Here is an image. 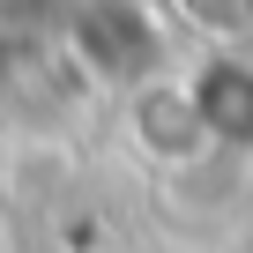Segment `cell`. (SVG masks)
<instances>
[{"label": "cell", "mask_w": 253, "mask_h": 253, "mask_svg": "<svg viewBox=\"0 0 253 253\" xmlns=\"http://www.w3.org/2000/svg\"><path fill=\"white\" fill-rule=\"evenodd\" d=\"M60 45H67V67L104 89H142V82L171 75V60H164L171 38H164L157 0H75L60 23Z\"/></svg>", "instance_id": "cell-1"}, {"label": "cell", "mask_w": 253, "mask_h": 253, "mask_svg": "<svg viewBox=\"0 0 253 253\" xmlns=\"http://www.w3.org/2000/svg\"><path fill=\"white\" fill-rule=\"evenodd\" d=\"M126 134H134L142 157H157V164H171V171H186L194 157L216 149V142H209V119H201V104H194V89H186V75H157V82H142V89H126Z\"/></svg>", "instance_id": "cell-2"}, {"label": "cell", "mask_w": 253, "mask_h": 253, "mask_svg": "<svg viewBox=\"0 0 253 253\" xmlns=\"http://www.w3.org/2000/svg\"><path fill=\"white\" fill-rule=\"evenodd\" d=\"M186 89H194V104H201V119H209V142L223 149V142H253V67L223 45V52H209L194 75H186Z\"/></svg>", "instance_id": "cell-3"}, {"label": "cell", "mask_w": 253, "mask_h": 253, "mask_svg": "<svg viewBox=\"0 0 253 253\" xmlns=\"http://www.w3.org/2000/svg\"><path fill=\"white\" fill-rule=\"evenodd\" d=\"M171 8H179V23H194L201 38H216V52L246 38V0H171Z\"/></svg>", "instance_id": "cell-4"}, {"label": "cell", "mask_w": 253, "mask_h": 253, "mask_svg": "<svg viewBox=\"0 0 253 253\" xmlns=\"http://www.w3.org/2000/svg\"><path fill=\"white\" fill-rule=\"evenodd\" d=\"M45 8H52V0H0V30H30Z\"/></svg>", "instance_id": "cell-5"}, {"label": "cell", "mask_w": 253, "mask_h": 253, "mask_svg": "<svg viewBox=\"0 0 253 253\" xmlns=\"http://www.w3.org/2000/svg\"><path fill=\"white\" fill-rule=\"evenodd\" d=\"M0 253H15V231H8V216H0Z\"/></svg>", "instance_id": "cell-6"}]
</instances>
